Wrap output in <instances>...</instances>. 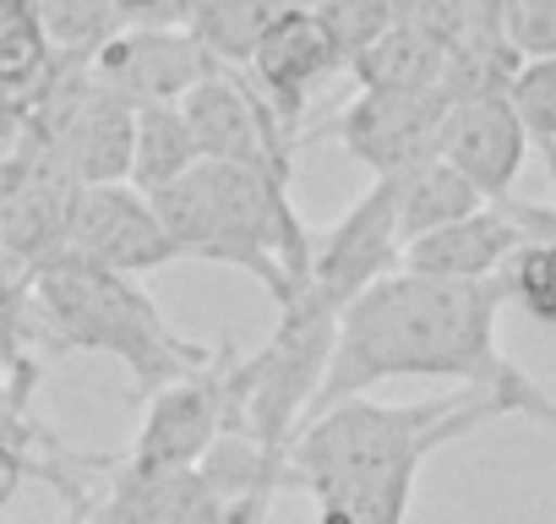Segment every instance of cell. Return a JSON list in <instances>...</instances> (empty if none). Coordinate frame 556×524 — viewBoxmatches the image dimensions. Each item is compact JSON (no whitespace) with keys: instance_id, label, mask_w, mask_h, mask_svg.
<instances>
[{"instance_id":"7a4b0ae2","label":"cell","mask_w":556,"mask_h":524,"mask_svg":"<svg viewBox=\"0 0 556 524\" xmlns=\"http://www.w3.org/2000/svg\"><path fill=\"white\" fill-rule=\"evenodd\" d=\"M66 355V350H93V355H115L131 372L137 399L148 404L159 388L202 372L218 361L224 345H202L169 328V317L159 312V301L110 269L61 251L45 269H34L23 279V317L17 334L7 345V383L34 394L39 361L28 355Z\"/></svg>"},{"instance_id":"8fae6325","label":"cell","mask_w":556,"mask_h":524,"mask_svg":"<svg viewBox=\"0 0 556 524\" xmlns=\"http://www.w3.org/2000/svg\"><path fill=\"white\" fill-rule=\"evenodd\" d=\"M66 251L93 262L110 274H148L175 262V246L153 213V202L137 186H77L72 197V219H66Z\"/></svg>"},{"instance_id":"5b68a950","label":"cell","mask_w":556,"mask_h":524,"mask_svg":"<svg viewBox=\"0 0 556 524\" xmlns=\"http://www.w3.org/2000/svg\"><path fill=\"white\" fill-rule=\"evenodd\" d=\"M333 339H339V312H328L306 285L290 296V307H278V328L256 355H235L229 366V394L240 404V426L245 437L285 459L290 442L301 437V426L312 421V404L328 383V361H333Z\"/></svg>"},{"instance_id":"3957f363","label":"cell","mask_w":556,"mask_h":524,"mask_svg":"<svg viewBox=\"0 0 556 524\" xmlns=\"http://www.w3.org/2000/svg\"><path fill=\"white\" fill-rule=\"evenodd\" d=\"M148 202H153L175 257L229 262V269L251 274L273 296V307H290V296L306 285L312 240L290 202V180L202 159L191 175L153 191Z\"/></svg>"},{"instance_id":"ac0fdd59","label":"cell","mask_w":556,"mask_h":524,"mask_svg":"<svg viewBox=\"0 0 556 524\" xmlns=\"http://www.w3.org/2000/svg\"><path fill=\"white\" fill-rule=\"evenodd\" d=\"M55 77V55L45 45L34 0H0V104L34 110Z\"/></svg>"},{"instance_id":"44dd1931","label":"cell","mask_w":556,"mask_h":524,"mask_svg":"<svg viewBox=\"0 0 556 524\" xmlns=\"http://www.w3.org/2000/svg\"><path fill=\"white\" fill-rule=\"evenodd\" d=\"M202 164L197 137L180 115V104H142L137 110V137H131V175L126 186H137L142 197L175 186L180 175H191Z\"/></svg>"},{"instance_id":"7c38bea8","label":"cell","mask_w":556,"mask_h":524,"mask_svg":"<svg viewBox=\"0 0 556 524\" xmlns=\"http://www.w3.org/2000/svg\"><path fill=\"white\" fill-rule=\"evenodd\" d=\"M333 72H344V50H339V39L328 34V23L312 7H290L262 34V45H256V55L245 66V77L256 83V93L267 99V110L278 115V126H285L290 137L301 126L306 93L323 77H333Z\"/></svg>"},{"instance_id":"603a6c76","label":"cell","mask_w":556,"mask_h":524,"mask_svg":"<svg viewBox=\"0 0 556 524\" xmlns=\"http://www.w3.org/2000/svg\"><path fill=\"white\" fill-rule=\"evenodd\" d=\"M34 12L55 66H93V55L126 34L115 0H34Z\"/></svg>"},{"instance_id":"277c9868","label":"cell","mask_w":556,"mask_h":524,"mask_svg":"<svg viewBox=\"0 0 556 524\" xmlns=\"http://www.w3.org/2000/svg\"><path fill=\"white\" fill-rule=\"evenodd\" d=\"M523 415L513 399L458 388L442 399H415V404H382V399H344L328 415L306 421L301 437L290 442V486L317 497H333L361 481H388V475H420L431 453H442L458 437H475L491 421Z\"/></svg>"},{"instance_id":"cb8c5ba5","label":"cell","mask_w":556,"mask_h":524,"mask_svg":"<svg viewBox=\"0 0 556 524\" xmlns=\"http://www.w3.org/2000/svg\"><path fill=\"white\" fill-rule=\"evenodd\" d=\"M507 104H513L523 137L545 153V170L556 186V61H523L507 83Z\"/></svg>"},{"instance_id":"83f0119b","label":"cell","mask_w":556,"mask_h":524,"mask_svg":"<svg viewBox=\"0 0 556 524\" xmlns=\"http://www.w3.org/2000/svg\"><path fill=\"white\" fill-rule=\"evenodd\" d=\"M7 121H12V110H7V104H0V132H7Z\"/></svg>"},{"instance_id":"9a60e30c","label":"cell","mask_w":556,"mask_h":524,"mask_svg":"<svg viewBox=\"0 0 556 524\" xmlns=\"http://www.w3.org/2000/svg\"><path fill=\"white\" fill-rule=\"evenodd\" d=\"M529 240V224L513 213V202H491L458 224H442L420 240L404 246V274L420 279H447V285H480L507 269V257Z\"/></svg>"},{"instance_id":"4fadbf2b","label":"cell","mask_w":556,"mask_h":524,"mask_svg":"<svg viewBox=\"0 0 556 524\" xmlns=\"http://www.w3.org/2000/svg\"><path fill=\"white\" fill-rule=\"evenodd\" d=\"M88 72L104 88H115L131 110H142V104H186V93L218 66L191 39V28H126L115 45L93 55Z\"/></svg>"},{"instance_id":"d6986e66","label":"cell","mask_w":556,"mask_h":524,"mask_svg":"<svg viewBox=\"0 0 556 524\" xmlns=\"http://www.w3.org/2000/svg\"><path fill=\"white\" fill-rule=\"evenodd\" d=\"M290 7H301V0H202V7L191 12V39L207 50L213 66L224 72H245L262 34L285 17Z\"/></svg>"},{"instance_id":"8992f818","label":"cell","mask_w":556,"mask_h":524,"mask_svg":"<svg viewBox=\"0 0 556 524\" xmlns=\"http://www.w3.org/2000/svg\"><path fill=\"white\" fill-rule=\"evenodd\" d=\"M28 115L39 121L50 170L72 186H121L131 175L137 110L88 66H55L45 99Z\"/></svg>"},{"instance_id":"7402d4cb","label":"cell","mask_w":556,"mask_h":524,"mask_svg":"<svg viewBox=\"0 0 556 524\" xmlns=\"http://www.w3.org/2000/svg\"><path fill=\"white\" fill-rule=\"evenodd\" d=\"M480 208H491V202L442 159L399 175V240L404 246L431 235V229H442V224H458V219H469Z\"/></svg>"},{"instance_id":"ffe728a7","label":"cell","mask_w":556,"mask_h":524,"mask_svg":"<svg viewBox=\"0 0 556 524\" xmlns=\"http://www.w3.org/2000/svg\"><path fill=\"white\" fill-rule=\"evenodd\" d=\"M513 213L529 224V240L507 257V269L496 274L507 301H518L534 323L556 328V208L545 202H513Z\"/></svg>"},{"instance_id":"30bf717a","label":"cell","mask_w":556,"mask_h":524,"mask_svg":"<svg viewBox=\"0 0 556 524\" xmlns=\"http://www.w3.org/2000/svg\"><path fill=\"white\" fill-rule=\"evenodd\" d=\"M442 121H447V93H366L361 88L323 126V137H333L377 180H393L437 159Z\"/></svg>"},{"instance_id":"484cf974","label":"cell","mask_w":556,"mask_h":524,"mask_svg":"<svg viewBox=\"0 0 556 524\" xmlns=\"http://www.w3.org/2000/svg\"><path fill=\"white\" fill-rule=\"evenodd\" d=\"M126 28H186L180 0H115Z\"/></svg>"},{"instance_id":"6da1fadb","label":"cell","mask_w":556,"mask_h":524,"mask_svg":"<svg viewBox=\"0 0 556 524\" xmlns=\"http://www.w3.org/2000/svg\"><path fill=\"white\" fill-rule=\"evenodd\" d=\"M502 307H507L502 279L447 285L404 269L388 274L382 285H371L339 312V339L312 421L344 399H361L388 377H442L458 388L513 399L529 421L556 426V399L496 350Z\"/></svg>"},{"instance_id":"e0dca14e","label":"cell","mask_w":556,"mask_h":524,"mask_svg":"<svg viewBox=\"0 0 556 524\" xmlns=\"http://www.w3.org/2000/svg\"><path fill=\"white\" fill-rule=\"evenodd\" d=\"M350 72L366 93H442L447 45L431 39L426 28L393 17L366 50L350 55Z\"/></svg>"},{"instance_id":"ba28073f","label":"cell","mask_w":556,"mask_h":524,"mask_svg":"<svg viewBox=\"0 0 556 524\" xmlns=\"http://www.w3.org/2000/svg\"><path fill=\"white\" fill-rule=\"evenodd\" d=\"M197 153L207 164H240V170H262L273 180H290V153L295 137L278 126V115L267 110V99L256 93V83L245 72H207L186 104H180Z\"/></svg>"},{"instance_id":"2e32d148","label":"cell","mask_w":556,"mask_h":524,"mask_svg":"<svg viewBox=\"0 0 556 524\" xmlns=\"http://www.w3.org/2000/svg\"><path fill=\"white\" fill-rule=\"evenodd\" d=\"M72 197H77V186L66 175H55L50 164L0 191V257H7L12 274L28 279L34 269H45L50 257L66 251Z\"/></svg>"},{"instance_id":"5bb4252c","label":"cell","mask_w":556,"mask_h":524,"mask_svg":"<svg viewBox=\"0 0 556 524\" xmlns=\"http://www.w3.org/2000/svg\"><path fill=\"white\" fill-rule=\"evenodd\" d=\"M523 153H529V137H523V126H518L507 93H485V99H458V104H447L437 159L453 164L485 202H513Z\"/></svg>"},{"instance_id":"4316f807","label":"cell","mask_w":556,"mask_h":524,"mask_svg":"<svg viewBox=\"0 0 556 524\" xmlns=\"http://www.w3.org/2000/svg\"><path fill=\"white\" fill-rule=\"evenodd\" d=\"M28 475H39V470H34V459H28L23 448H12V442H0V508H7V502L17 497V486H23Z\"/></svg>"},{"instance_id":"9c48e42d","label":"cell","mask_w":556,"mask_h":524,"mask_svg":"<svg viewBox=\"0 0 556 524\" xmlns=\"http://www.w3.org/2000/svg\"><path fill=\"white\" fill-rule=\"evenodd\" d=\"M399 262H404V240H399V175H393V180H371V191L312 246L306 290L328 312H344L355 296L399 274Z\"/></svg>"},{"instance_id":"d4e9b609","label":"cell","mask_w":556,"mask_h":524,"mask_svg":"<svg viewBox=\"0 0 556 524\" xmlns=\"http://www.w3.org/2000/svg\"><path fill=\"white\" fill-rule=\"evenodd\" d=\"M502 39L518 61H556V0H502Z\"/></svg>"},{"instance_id":"52a82bcc","label":"cell","mask_w":556,"mask_h":524,"mask_svg":"<svg viewBox=\"0 0 556 524\" xmlns=\"http://www.w3.org/2000/svg\"><path fill=\"white\" fill-rule=\"evenodd\" d=\"M229 366H235V345H224L213 366L159 388L142 410V432L126 453V470H142V475L197 470L218 437H229V432L245 437L240 404L229 394Z\"/></svg>"},{"instance_id":"f1b7e54d","label":"cell","mask_w":556,"mask_h":524,"mask_svg":"<svg viewBox=\"0 0 556 524\" xmlns=\"http://www.w3.org/2000/svg\"><path fill=\"white\" fill-rule=\"evenodd\" d=\"M77 524H88V519H77Z\"/></svg>"}]
</instances>
